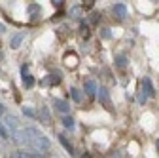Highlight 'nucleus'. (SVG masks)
I'll return each instance as SVG.
<instances>
[{
  "instance_id": "13",
  "label": "nucleus",
  "mask_w": 159,
  "mask_h": 158,
  "mask_svg": "<svg viewBox=\"0 0 159 158\" xmlns=\"http://www.w3.org/2000/svg\"><path fill=\"white\" fill-rule=\"evenodd\" d=\"M21 42H23V34L19 32V34H15L11 38V48H19V46H21Z\"/></svg>"
},
{
  "instance_id": "25",
  "label": "nucleus",
  "mask_w": 159,
  "mask_h": 158,
  "mask_svg": "<svg viewBox=\"0 0 159 158\" xmlns=\"http://www.w3.org/2000/svg\"><path fill=\"white\" fill-rule=\"evenodd\" d=\"M82 34H84V36H87V34H89V29H87V25H82Z\"/></svg>"
},
{
  "instance_id": "2",
  "label": "nucleus",
  "mask_w": 159,
  "mask_h": 158,
  "mask_svg": "<svg viewBox=\"0 0 159 158\" xmlns=\"http://www.w3.org/2000/svg\"><path fill=\"white\" fill-rule=\"evenodd\" d=\"M98 91V101H101L106 109H112V101H110V93L106 88H101V90H97Z\"/></svg>"
},
{
  "instance_id": "19",
  "label": "nucleus",
  "mask_w": 159,
  "mask_h": 158,
  "mask_svg": "<svg viewBox=\"0 0 159 158\" xmlns=\"http://www.w3.org/2000/svg\"><path fill=\"white\" fill-rule=\"evenodd\" d=\"M29 13H40V6H36V4H32V6H29Z\"/></svg>"
},
{
  "instance_id": "30",
  "label": "nucleus",
  "mask_w": 159,
  "mask_h": 158,
  "mask_svg": "<svg viewBox=\"0 0 159 158\" xmlns=\"http://www.w3.org/2000/svg\"><path fill=\"white\" fill-rule=\"evenodd\" d=\"M82 158H91V156H89V154H84V156H82Z\"/></svg>"
},
{
  "instance_id": "23",
  "label": "nucleus",
  "mask_w": 159,
  "mask_h": 158,
  "mask_svg": "<svg viewBox=\"0 0 159 158\" xmlns=\"http://www.w3.org/2000/svg\"><path fill=\"white\" fill-rule=\"evenodd\" d=\"M23 112H25L27 116H36V112H34L32 109H23Z\"/></svg>"
},
{
  "instance_id": "18",
  "label": "nucleus",
  "mask_w": 159,
  "mask_h": 158,
  "mask_svg": "<svg viewBox=\"0 0 159 158\" xmlns=\"http://www.w3.org/2000/svg\"><path fill=\"white\" fill-rule=\"evenodd\" d=\"M82 4H84V8H85V10H89V8H93L95 0H82Z\"/></svg>"
},
{
  "instance_id": "16",
  "label": "nucleus",
  "mask_w": 159,
  "mask_h": 158,
  "mask_svg": "<svg viewBox=\"0 0 159 158\" xmlns=\"http://www.w3.org/2000/svg\"><path fill=\"white\" fill-rule=\"evenodd\" d=\"M63 124H65V128H70V130H72V128H74V118H72V116H65V118H63Z\"/></svg>"
},
{
  "instance_id": "26",
  "label": "nucleus",
  "mask_w": 159,
  "mask_h": 158,
  "mask_svg": "<svg viewBox=\"0 0 159 158\" xmlns=\"http://www.w3.org/2000/svg\"><path fill=\"white\" fill-rule=\"evenodd\" d=\"M138 101L144 103V101H146V93H140V95H138Z\"/></svg>"
},
{
  "instance_id": "3",
  "label": "nucleus",
  "mask_w": 159,
  "mask_h": 158,
  "mask_svg": "<svg viewBox=\"0 0 159 158\" xmlns=\"http://www.w3.org/2000/svg\"><path fill=\"white\" fill-rule=\"evenodd\" d=\"M59 82H61V74H59V72L49 74L48 78H44V80H42V84H44V86H53V84H59Z\"/></svg>"
},
{
  "instance_id": "5",
  "label": "nucleus",
  "mask_w": 159,
  "mask_h": 158,
  "mask_svg": "<svg viewBox=\"0 0 159 158\" xmlns=\"http://www.w3.org/2000/svg\"><path fill=\"white\" fill-rule=\"evenodd\" d=\"M53 107H55L59 112H68V111H70V107H68V103H66L65 99H53Z\"/></svg>"
},
{
  "instance_id": "31",
  "label": "nucleus",
  "mask_w": 159,
  "mask_h": 158,
  "mask_svg": "<svg viewBox=\"0 0 159 158\" xmlns=\"http://www.w3.org/2000/svg\"><path fill=\"white\" fill-rule=\"evenodd\" d=\"M157 151H159V139H157Z\"/></svg>"
},
{
  "instance_id": "14",
  "label": "nucleus",
  "mask_w": 159,
  "mask_h": 158,
  "mask_svg": "<svg viewBox=\"0 0 159 158\" xmlns=\"http://www.w3.org/2000/svg\"><path fill=\"white\" fill-rule=\"evenodd\" d=\"M70 95H72V99H74L76 103H80V101H82V93H80V90H76V88H70Z\"/></svg>"
},
{
  "instance_id": "8",
  "label": "nucleus",
  "mask_w": 159,
  "mask_h": 158,
  "mask_svg": "<svg viewBox=\"0 0 159 158\" xmlns=\"http://www.w3.org/2000/svg\"><path fill=\"white\" fill-rule=\"evenodd\" d=\"M4 124H6L11 131H17V128H19V126H17V118H15V116H11V114H8V116H6V122H4Z\"/></svg>"
},
{
  "instance_id": "9",
  "label": "nucleus",
  "mask_w": 159,
  "mask_h": 158,
  "mask_svg": "<svg viewBox=\"0 0 159 158\" xmlns=\"http://www.w3.org/2000/svg\"><path fill=\"white\" fill-rule=\"evenodd\" d=\"M116 65H117L119 69H125V67H127V55H125V53L116 55Z\"/></svg>"
},
{
  "instance_id": "17",
  "label": "nucleus",
  "mask_w": 159,
  "mask_h": 158,
  "mask_svg": "<svg viewBox=\"0 0 159 158\" xmlns=\"http://www.w3.org/2000/svg\"><path fill=\"white\" fill-rule=\"evenodd\" d=\"M11 158H34L32 154H29V152H23V151H19V152H15Z\"/></svg>"
},
{
  "instance_id": "29",
  "label": "nucleus",
  "mask_w": 159,
  "mask_h": 158,
  "mask_svg": "<svg viewBox=\"0 0 159 158\" xmlns=\"http://www.w3.org/2000/svg\"><path fill=\"white\" fill-rule=\"evenodd\" d=\"M110 158H121V156H119V154H117V152H114V154H112V156H110Z\"/></svg>"
},
{
  "instance_id": "10",
  "label": "nucleus",
  "mask_w": 159,
  "mask_h": 158,
  "mask_svg": "<svg viewBox=\"0 0 159 158\" xmlns=\"http://www.w3.org/2000/svg\"><path fill=\"white\" fill-rule=\"evenodd\" d=\"M59 141H61V143H63V147H65V149L68 151V154H74V147H72V143H70V141L66 139L65 135H59Z\"/></svg>"
},
{
  "instance_id": "11",
  "label": "nucleus",
  "mask_w": 159,
  "mask_h": 158,
  "mask_svg": "<svg viewBox=\"0 0 159 158\" xmlns=\"http://www.w3.org/2000/svg\"><path fill=\"white\" fill-rule=\"evenodd\" d=\"M95 91H97V84H95L93 80H87V82H85V93H87V95H93Z\"/></svg>"
},
{
  "instance_id": "4",
  "label": "nucleus",
  "mask_w": 159,
  "mask_h": 158,
  "mask_svg": "<svg viewBox=\"0 0 159 158\" xmlns=\"http://www.w3.org/2000/svg\"><path fill=\"white\" fill-rule=\"evenodd\" d=\"M65 65L70 67V69H76L78 67V55L76 53H66L65 55Z\"/></svg>"
},
{
  "instance_id": "28",
  "label": "nucleus",
  "mask_w": 159,
  "mask_h": 158,
  "mask_svg": "<svg viewBox=\"0 0 159 158\" xmlns=\"http://www.w3.org/2000/svg\"><path fill=\"white\" fill-rule=\"evenodd\" d=\"M4 112H6V109H4V105H2V103H0V114H4Z\"/></svg>"
},
{
  "instance_id": "22",
  "label": "nucleus",
  "mask_w": 159,
  "mask_h": 158,
  "mask_svg": "<svg viewBox=\"0 0 159 158\" xmlns=\"http://www.w3.org/2000/svg\"><path fill=\"white\" fill-rule=\"evenodd\" d=\"M51 4H53L55 8H61V6L65 4V0H51Z\"/></svg>"
},
{
  "instance_id": "7",
  "label": "nucleus",
  "mask_w": 159,
  "mask_h": 158,
  "mask_svg": "<svg viewBox=\"0 0 159 158\" xmlns=\"http://www.w3.org/2000/svg\"><path fill=\"white\" fill-rule=\"evenodd\" d=\"M114 13L117 15V19H125V15H127V8H125L123 4H116V6H114Z\"/></svg>"
},
{
  "instance_id": "6",
  "label": "nucleus",
  "mask_w": 159,
  "mask_h": 158,
  "mask_svg": "<svg viewBox=\"0 0 159 158\" xmlns=\"http://www.w3.org/2000/svg\"><path fill=\"white\" fill-rule=\"evenodd\" d=\"M142 88H144L146 97H153V95H155V91H153V86H152V80H150V78H144V80H142Z\"/></svg>"
},
{
  "instance_id": "1",
  "label": "nucleus",
  "mask_w": 159,
  "mask_h": 158,
  "mask_svg": "<svg viewBox=\"0 0 159 158\" xmlns=\"http://www.w3.org/2000/svg\"><path fill=\"white\" fill-rule=\"evenodd\" d=\"M25 131H27V143H29L32 149H36V151H40V152L49 151V141H48L46 135H42L40 131H36V130H32V128H29V130H25Z\"/></svg>"
},
{
  "instance_id": "15",
  "label": "nucleus",
  "mask_w": 159,
  "mask_h": 158,
  "mask_svg": "<svg viewBox=\"0 0 159 158\" xmlns=\"http://www.w3.org/2000/svg\"><path fill=\"white\" fill-rule=\"evenodd\" d=\"M23 82H25L27 88H32V86H34V78H32L30 74H23Z\"/></svg>"
},
{
  "instance_id": "27",
  "label": "nucleus",
  "mask_w": 159,
  "mask_h": 158,
  "mask_svg": "<svg viewBox=\"0 0 159 158\" xmlns=\"http://www.w3.org/2000/svg\"><path fill=\"white\" fill-rule=\"evenodd\" d=\"M27 71H29V67H27V65H23V67H21V74H27Z\"/></svg>"
},
{
  "instance_id": "24",
  "label": "nucleus",
  "mask_w": 159,
  "mask_h": 158,
  "mask_svg": "<svg viewBox=\"0 0 159 158\" xmlns=\"http://www.w3.org/2000/svg\"><path fill=\"white\" fill-rule=\"evenodd\" d=\"M89 21H91V23H97V21H98V13H91Z\"/></svg>"
},
{
  "instance_id": "12",
  "label": "nucleus",
  "mask_w": 159,
  "mask_h": 158,
  "mask_svg": "<svg viewBox=\"0 0 159 158\" xmlns=\"http://www.w3.org/2000/svg\"><path fill=\"white\" fill-rule=\"evenodd\" d=\"M40 116H42V120H44L46 124H49V122H51V116H49L48 107H42V109H40Z\"/></svg>"
},
{
  "instance_id": "21",
  "label": "nucleus",
  "mask_w": 159,
  "mask_h": 158,
  "mask_svg": "<svg viewBox=\"0 0 159 158\" xmlns=\"http://www.w3.org/2000/svg\"><path fill=\"white\" fill-rule=\"evenodd\" d=\"M101 36L102 38H110V29H101Z\"/></svg>"
},
{
  "instance_id": "20",
  "label": "nucleus",
  "mask_w": 159,
  "mask_h": 158,
  "mask_svg": "<svg viewBox=\"0 0 159 158\" xmlns=\"http://www.w3.org/2000/svg\"><path fill=\"white\" fill-rule=\"evenodd\" d=\"M8 135H10V133H8V130L2 126V122H0V137H8Z\"/></svg>"
}]
</instances>
